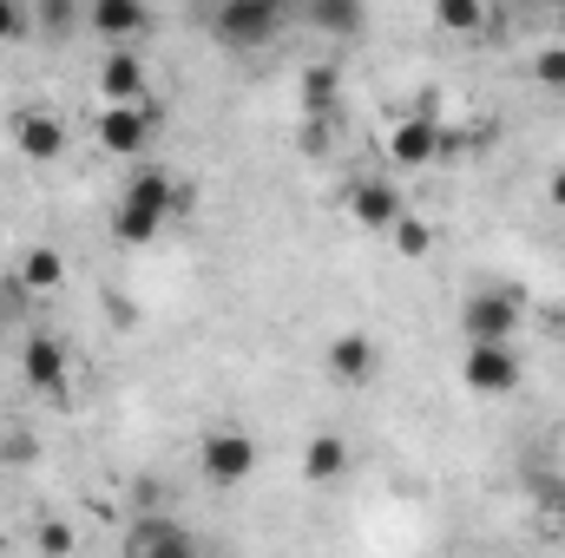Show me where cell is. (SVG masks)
Wrapping results in <instances>:
<instances>
[{"mask_svg": "<svg viewBox=\"0 0 565 558\" xmlns=\"http://www.w3.org/2000/svg\"><path fill=\"white\" fill-rule=\"evenodd\" d=\"M145 139H151V112H139V106H113V112L99 119V144H106L113 158L139 151Z\"/></svg>", "mask_w": 565, "mask_h": 558, "instance_id": "cell-7", "label": "cell"}, {"mask_svg": "<svg viewBox=\"0 0 565 558\" xmlns=\"http://www.w3.org/2000/svg\"><path fill=\"white\" fill-rule=\"evenodd\" d=\"M559 533H565V493H559Z\"/></svg>", "mask_w": 565, "mask_h": 558, "instance_id": "cell-26", "label": "cell"}, {"mask_svg": "<svg viewBox=\"0 0 565 558\" xmlns=\"http://www.w3.org/2000/svg\"><path fill=\"white\" fill-rule=\"evenodd\" d=\"M40 546H46V552H66V546H73V533H60V526H46V533H40Z\"/></svg>", "mask_w": 565, "mask_h": 558, "instance_id": "cell-24", "label": "cell"}, {"mask_svg": "<svg viewBox=\"0 0 565 558\" xmlns=\"http://www.w3.org/2000/svg\"><path fill=\"white\" fill-rule=\"evenodd\" d=\"M13 139H20V151H26V158H40V164L66 151L60 119H46V112H20V119H13Z\"/></svg>", "mask_w": 565, "mask_h": 558, "instance_id": "cell-11", "label": "cell"}, {"mask_svg": "<svg viewBox=\"0 0 565 558\" xmlns=\"http://www.w3.org/2000/svg\"><path fill=\"white\" fill-rule=\"evenodd\" d=\"M20 282H26V289H53V282H60V257H53V250H33V257L20 264Z\"/></svg>", "mask_w": 565, "mask_h": 558, "instance_id": "cell-19", "label": "cell"}, {"mask_svg": "<svg viewBox=\"0 0 565 558\" xmlns=\"http://www.w3.org/2000/svg\"><path fill=\"white\" fill-rule=\"evenodd\" d=\"M20 33H26V7H20V0H0V46L20 40Z\"/></svg>", "mask_w": 565, "mask_h": 558, "instance_id": "cell-21", "label": "cell"}, {"mask_svg": "<svg viewBox=\"0 0 565 558\" xmlns=\"http://www.w3.org/2000/svg\"><path fill=\"white\" fill-rule=\"evenodd\" d=\"M309 20L322 33H362V0H309Z\"/></svg>", "mask_w": 565, "mask_h": 558, "instance_id": "cell-15", "label": "cell"}, {"mask_svg": "<svg viewBox=\"0 0 565 558\" xmlns=\"http://www.w3.org/2000/svg\"><path fill=\"white\" fill-rule=\"evenodd\" d=\"M388 230H395V250H402V257H422L427 250V224H415V217H395Z\"/></svg>", "mask_w": 565, "mask_h": 558, "instance_id": "cell-20", "label": "cell"}, {"mask_svg": "<svg viewBox=\"0 0 565 558\" xmlns=\"http://www.w3.org/2000/svg\"><path fill=\"white\" fill-rule=\"evenodd\" d=\"M250 466H257L250 433H211V440H204V473H211V480H224V486H231V480H244Z\"/></svg>", "mask_w": 565, "mask_h": 558, "instance_id": "cell-5", "label": "cell"}, {"mask_svg": "<svg viewBox=\"0 0 565 558\" xmlns=\"http://www.w3.org/2000/svg\"><path fill=\"white\" fill-rule=\"evenodd\" d=\"M434 151H440V132H434V126H422V119L395 126V139H388V158H395V164H427Z\"/></svg>", "mask_w": 565, "mask_h": 558, "instance_id": "cell-12", "label": "cell"}, {"mask_svg": "<svg viewBox=\"0 0 565 558\" xmlns=\"http://www.w3.org/2000/svg\"><path fill=\"white\" fill-rule=\"evenodd\" d=\"M289 20V0H224L217 7V40L224 46H264Z\"/></svg>", "mask_w": 565, "mask_h": 558, "instance_id": "cell-1", "label": "cell"}, {"mask_svg": "<svg viewBox=\"0 0 565 558\" xmlns=\"http://www.w3.org/2000/svg\"><path fill=\"white\" fill-rule=\"evenodd\" d=\"M126 197H132V204H151V211H178V197H184V191H178L171 178L145 171V178H132V184H126Z\"/></svg>", "mask_w": 565, "mask_h": 558, "instance_id": "cell-17", "label": "cell"}, {"mask_svg": "<svg viewBox=\"0 0 565 558\" xmlns=\"http://www.w3.org/2000/svg\"><path fill=\"white\" fill-rule=\"evenodd\" d=\"M434 20H440L447 33H473L487 13H480V0H434Z\"/></svg>", "mask_w": 565, "mask_h": 558, "instance_id": "cell-18", "label": "cell"}, {"mask_svg": "<svg viewBox=\"0 0 565 558\" xmlns=\"http://www.w3.org/2000/svg\"><path fill=\"white\" fill-rule=\"evenodd\" d=\"M540 79H546V86H565V46L540 53Z\"/></svg>", "mask_w": 565, "mask_h": 558, "instance_id": "cell-22", "label": "cell"}, {"mask_svg": "<svg viewBox=\"0 0 565 558\" xmlns=\"http://www.w3.org/2000/svg\"><path fill=\"white\" fill-rule=\"evenodd\" d=\"M349 211H355V224H369V230H388V224L402 217V197H395L388 184L362 178V184H349Z\"/></svg>", "mask_w": 565, "mask_h": 558, "instance_id": "cell-8", "label": "cell"}, {"mask_svg": "<svg viewBox=\"0 0 565 558\" xmlns=\"http://www.w3.org/2000/svg\"><path fill=\"white\" fill-rule=\"evenodd\" d=\"M66 20H73V7H66V0H46V26L66 33Z\"/></svg>", "mask_w": 565, "mask_h": 558, "instance_id": "cell-23", "label": "cell"}, {"mask_svg": "<svg viewBox=\"0 0 565 558\" xmlns=\"http://www.w3.org/2000/svg\"><path fill=\"white\" fill-rule=\"evenodd\" d=\"M20 375H26V388H40V395H66V348H60L53 335H33V342L20 348Z\"/></svg>", "mask_w": 565, "mask_h": 558, "instance_id": "cell-4", "label": "cell"}, {"mask_svg": "<svg viewBox=\"0 0 565 558\" xmlns=\"http://www.w3.org/2000/svg\"><path fill=\"white\" fill-rule=\"evenodd\" d=\"M86 20H93V33H99V40L126 46V40H139V33H145V20H151V13H145V0H93V13H86Z\"/></svg>", "mask_w": 565, "mask_h": 558, "instance_id": "cell-6", "label": "cell"}, {"mask_svg": "<svg viewBox=\"0 0 565 558\" xmlns=\"http://www.w3.org/2000/svg\"><path fill=\"white\" fill-rule=\"evenodd\" d=\"M467 342H513L520 329V302L513 296H467Z\"/></svg>", "mask_w": 565, "mask_h": 558, "instance_id": "cell-3", "label": "cell"}, {"mask_svg": "<svg viewBox=\"0 0 565 558\" xmlns=\"http://www.w3.org/2000/svg\"><path fill=\"white\" fill-rule=\"evenodd\" d=\"M126 552H191V533L184 526H139V533H126Z\"/></svg>", "mask_w": 565, "mask_h": 558, "instance_id": "cell-16", "label": "cell"}, {"mask_svg": "<svg viewBox=\"0 0 565 558\" xmlns=\"http://www.w3.org/2000/svg\"><path fill=\"white\" fill-rule=\"evenodd\" d=\"M467 388L473 395H513L520 388V355L507 342H467Z\"/></svg>", "mask_w": 565, "mask_h": 558, "instance_id": "cell-2", "label": "cell"}, {"mask_svg": "<svg viewBox=\"0 0 565 558\" xmlns=\"http://www.w3.org/2000/svg\"><path fill=\"white\" fill-rule=\"evenodd\" d=\"M158 224H164V211H151V204H119L113 211V230H119V244H151L158 237Z\"/></svg>", "mask_w": 565, "mask_h": 558, "instance_id": "cell-14", "label": "cell"}, {"mask_svg": "<svg viewBox=\"0 0 565 558\" xmlns=\"http://www.w3.org/2000/svg\"><path fill=\"white\" fill-rule=\"evenodd\" d=\"M329 375L335 382H369L375 375V342L369 335H335L329 342Z\"/></svg>", "mask_w": 565, "mask_h": 558, "instance_id": "cell-10", "label": "cell"}, {"mask_svg": "<svg viewBox=\"0 0 565 558\" xmlns=\"http://www.w3.org/2000/svg\"><path fill=\"white\" fill-rule=\"evenodd\" d=\"M342 466H349L342 433H316V440H309V453H302V473H309V480H335Z\"/></svg>", "mask_w": 565, "mask_h": 558, "instance_id": "cell-13", "label": "cell"}, {"mask_svg": "<svg viewBox=\"0 0 565 558\" xmlns=\"http://www.w3.org/2000/svg\"><path fill=\"white\" fill-rule=\"evenodd\" d=\"M99 93H106L113 106H132V99L145 93V66L126 53V46H113V53H106V66H99Z\"/></svg>", "mask_w": 565, "mask_h": 558, "instance_id": "cell-9", "label": "cell"}, {"mask_svg": "<svg viewBox=\"0 0 565 558\" xmlns=\"http://www.w3.org/2000/svg\"><path fill=\"white\" fill-rule=\"evenodd\" d=\"M553 7H565V0H553Z\"/></svg>", "mask_w": 565, "mask_h": 558, "instance_id": "cell-27", "label": "cell"}, {"mask_svg": "<svg viewBox=\"0 0 565 558\" xmlns=\"http://www.w3.org/2000/svg\"><path fill=\"white\" fill-rule=\"evenodd\" d=\"M546 191H553V204L565 211V171H553V184H546Z\"/></svg>", "mask_w": 565, "mask_h": 558, "instance_id": "cell-25", "label": "cell"}]
</instances>
